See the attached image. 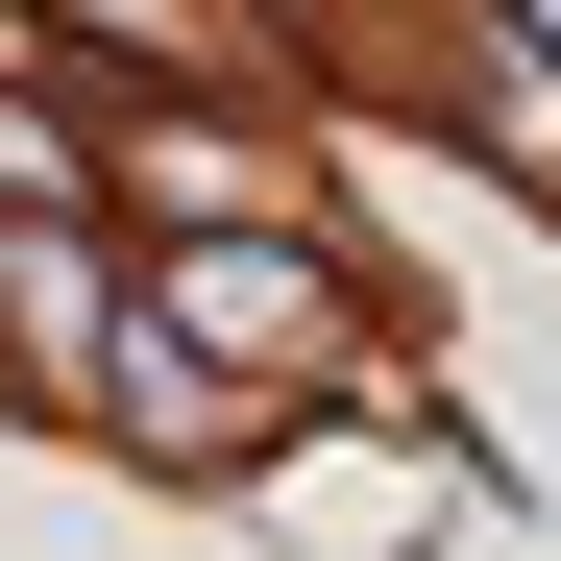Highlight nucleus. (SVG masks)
<instances>
[{
	"label": "nucleus",
	"instance_id": "obj_1",
	"mask_svg": "<svg viewBox=\"0 0 561 561\" xmlns=\"http://www.w3.org/2000/svg\"><path fill=\"white\" fill-rule=\"evenodd\" d=\"M147 318L196 342V366H244V391H342V268L318 244H196Z\"/></svg>",
	"mask_w": 561,
	"mask_h": 561
},
{
	"label": "nucleus",
	"instance_id": "obj_2",
	"mask_svg": "<svg viewBox=\"0 0 561 561\" xmlns=\"http://www.w3.org/2000/svg\"><path fill=\"white\" fill-rule=\"evenodd\" d=\"M0 196H73V123H25V99H0Z\"/></svg>",
	"mask_w": 561,
	"mask_h": 561
}]
</instances>
